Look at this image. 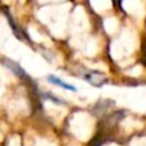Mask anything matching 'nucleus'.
<instances>
[{
    "mask_svg": "<svg viewBox=\"0 0 146 146\" xmlns=\"http://www.w3.org/2000/svg\"><path fill=\"white\" fill-rule=\"evenodd\" d=\"M48 81L50 83H53V85H56V86H60L62 88H64V90H68V91H77V88L74 87L73 85H69V83L64 82V81H62L60 78L55 77V76H48Z\"/></svg>",
    "mask_w": 146,
    "mask_h": 146,
    "instance_id": "1",
    "label": "nucleus"
}]
</instances>
